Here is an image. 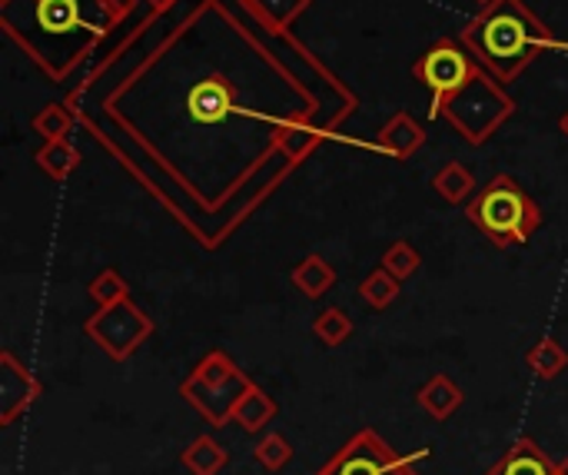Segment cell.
I'll return each mask as SVG.
<instances>
[{"instance_id":"cell-20","label":"cell","mask_w":568,"mask_h":475,"mask_svg":"<svg viewBox=\"0 0 568 475\" xmlns=\"http://www.w3.org/2000/svg\"><path fill=\"white\" fill-rule=\"evenodd\" d=\"M526 366L539 376V380H556L568 370V350L552 340V336H542L529 353H526Z\"/></svg>"},{"instance_id":"cell-30","label":"cell","mask_w":568,"mask_h":475,"mask_svg":"<svg viewBox=\"0 0 568 475\" xmlns=\"http://www.w3.org/2000/svg\"><path fill=\"white\" fill-rule=\"evenodd\" d=\"M146 3L153 7V13H160V10H163V7H170L173 0H146Z\"/></svg>"},{"instance_id":"cell-9","label":"cell","mask_w":568,"mask_h":475,"mask_svg":"<svg viewBox=\"0 0 568 475\" xmlns=\"http://www.w3.org/2000/svg\"><path fill=\"white\" fill-rule=\"evenodd\" d=\"M236 87L223 77V73H210L203 77L190 93H186V113L203 123V127H213V123H223L230 113H236Z\"/></svg>"},{"instance_id":"cell-33","label":"cell","mask_w":568,"mask_h":475,"mask_svg":"<svg viewBox=\"0 0 568 475\" xmlns=\"http://www.w3.org/2000/svg\"><path fill=\"white\" fill-rule=\"evenodd\" d=\"M562 475H568V463H562Z\"/></svg>"},{"instance_id":"cell-5","label":"cell","mask_w":568,"mask_h":475,"mask_svg":"<svg viewBox=\"0 0 568 475\" xmlns=\"http://www.w3.org/2000/svg\"><path fill=\"white\" fill-rule=\"evenodd\" d=\"M476 70H479V60L466 50L463 40H453V37H439L419 53V60L413 63V77L419 87L433 93V107H429L433 120L443 117L446 103L473 80Z\"/></svg>"},{"instance_id":"cell-28","label":"cell","mask_w":568,"mask_h":475,"mask_svg":"<svg viewBox=\"0 0 568 475\" xmlns=\"http://www.w3.org/2000/svg\"><path fill=\"white\" fill-rule=\"evenodd\" d=\"M140 0H100V13H103V23L106 27H116L120 20H126L133 13Z\"/></svg>"},{"instance_id":"cell-16","label":"cell","mask_w":568,"mask_h":475,"mask_svg":"<svg viewBox=\"0 0 568 475\" xmlns=\"http://www.w3.org/2000/svg\"><path fill=\"white\" fill-rule=\"evenodd\" d=\"M276 416V400L270 393H263L256 383L243 393V400L233 410V423H240L246 433H260L263 426H270Z\"/></svg>"},{"instance_id":"cell-31","label":"cell","mask_w":568,"mask_h":475,"mask_svg":"<svg viewBox=\"0 0 568 475\" xmlns=\"http://www.w3.org/2000/svg\"><path fill=\"white\" fill-rule=\"evenodd\" d=\"M559 130H562V133H566V137H568V110H566V113H562V117H559Z\"/></svg>"},{"instance_id":"cell-12","label":"cell","mask_w":568,"mask_h":475,"mask_svg":"<svg viewBox=\"0 0 568 475\" xmlns=\"http://www.w3.org/2000/svg\"><path fill=\"white\" fill-rule=\"evenodd\" d=\"M416 403H419V410H426L433 420L446 423L453 413H459V410H463L466 393H463V390H459V383H453L446 373H436V376H433V380H426V386L416 393Z\"/></svg>"},{"instance_id":"cell-19","label":"cell","mask_w":568,"mask_h":475,"mask_svg":"<svg viewBox=\"0 0 568 475\" xmlns=\"http://www.w3.org/2000/svg\"><path fill=\"white\" fill-rule=\"evenodd\" d=\"M313 0H246V7L256 13V20L270 30V33H286V27L310 10Z\"/></svg>"},{"instance_id":"cell-10","label":"cell","mask_w":568,"mask_h":475,"mask_svg":"<svg viewBox=\"0 0 568 475\" xmlns=\"http://www.w3.org/2000/svg\"><path fill=\"white\" fill-rule=\"evenodd\" d=\"M423 146H426V130H423L406 110L393 113V117L379 127L376 143H373V150H379V153H386V156H393V160H399V163L409 160V156H416Z\"/></svg>"},{"instance_id":"cell-11","label":"cell","mask_w":568,"mask_h":475,"mask_svg":"<svg viewBox=\"0 0 568 475\" xmlns=\"http://www.w3.org/2000/svg\"><path fill=\"white\" fill-rule=\"evenodd\" d=\"M486 475H562V466L552 463L532 439H519Z\"/></svg>"},{"instance_id":"cell-4","label":"cell","mask_w":568,"mask_h":475,"mask_svg":"<svg viewBox=\"0 0 568 475\" xmlns=\"http://www.w3.org/2000/svg\"><path fill=\"white\" fill-rule=\"evenodd\" d=\"M513 113H516V100L506 93V83H499L483 63L473 73V80L443 110V117L456 127V133L469 146L489 143Z\"/></svg>"},{"instance_id":"cell-29","label":"cell","mask_w":568,"mask_h":475,"mask_svg":"<svg viewBox=\"0 0 568 475\" xmlns=\"http://www.w3.org/2000/svg\"><path fill=\"white\" fill-rule=\"evenodd\" d=\"M419 459H429V449H416V453H409V456H406V463H403V466H399L393 475H416L413 473V466H416Z\"/></svg>"},{"instance_id":"cell-21","label":"cell","mask_w":568,"mask_h":475,"mask_svg":"<svg viewBox=\"0 0 568 475\" xmlns=\"http://www.w3.org/2000/svg\"><path fill=\"white\" fill-rule=\"evenodd\" d=\"M73 120H77V113H73L67 103H47V107H40V110L33 113L30 130L40 133L43 140H60V137H70Z\"/></svg>"},{"instance_id":"cell-6","label":"cell","mask_w":568,"mask_h":475,"mask_svg":"<svg viewBox=\"0 0 568 475\" xmlns=\"http://www.w3.org/2000/svg\"><path fill=\"white\" fill-rule=\"evenodd\" d=\"M83 333L113 360V363H123L133 356V350L153 336V320L126 296L113 306H100L87 323H83Z\"/></svg>"},{"instance_id":"cell-17","label":"cell","mask_w":568,"mask_h":475,"mask_svg":"<svg viewBox=\"0 0 568 475\" xmlns=\"http://www.w3.org/2000/svg\"><path fill=\"white\" fill-rule=\"evenodd\" d=\"M433 190H436L446 203L459 206V203H466V200L476 193V176L469 173V166H466V163L453 160V163H446V166H439V170H436V176H433Z\"/></svg>"},{"instance_id":"cell-22","label":"cell","mask_w":568,"mask_h":475,"mask_svg":"<svg viewBox=\"0 0 568 475\" xmlns=\"http://www.w3.org/2000/svg\"><path fill=\"white\" fill-rule=\"evenodd\" d=\"M399 283L403 280H396L389 270H373L363 283H359V300L369 306V310H386V306H393L396 303V296H399Z\"/></svg>"},{"instance_id":"cell-25","label":"cell","mask_w":568,"mask_h":475,"mask_svg":"<svg viewBox=\"0 0 568 475\" xmlns=\"http://www.w3.org/2000/svg\"><path fill=\"white\" fill-rule=\"evenodd\" d=\"M419 250L409 243V240H396V243H389L386 246V253H383V260H379V266L383 270H389L396 280H409L416 270H419Z\"/></svg>"},{"instance_id":"cell-13","label":"cell","mask_w":568,"mask_h":475,"mask_svg":"<svg viewBox=\"0 0 568 475\" xmlns=\"http://www.w3.org/2000/svg\"><path fill=\"white\" fill-rule=\"evenodd\" d=\"M290 280H293V286H296L306 300H320V296H326V293L336 286V270H333L320 253H310V256H303V260L293 266Z\"/></svg>"},{"instance_id":"cell-24","label":"cell","mask_w":568,"mask_h":475,"mask_svg":"<svg viewBox=\"0 0 568 475\" xmlns=\"http://www.w3.org/2000/svg\"><path fill=\"white\" fill-rule=\"evenodd\" d=\"M87 293H90V300H93L97 306H113V303H120V300L130 296V286H126V280L120 276V270L106 266L103 273H97V276L90 280Z\"/></svg>"},{"instance_id":"cell-27","label":"cell","mask_w":568,"mask_h":475,"mask_svg":"<svg viewBox=\"0 0 568 475\" xmlns=\"http://www.w3.org/2000/svg\"><path fill=\"white\" fill-rule=\"evenodd\" d=\"M236 373H240V366H236L223 350H213V353H206V356L193 366L190 376H196V380H203V383H226V380L236 376Z\"/></svg>"},{"instance_id":"cell-15","label":"cell","mask_w":568,"mask_h":475,"mask_svg":"<svg viewBox=\"0 0 568 475\" xmlns=\"http://www.w3.org/2000/svg\"><path fill=\"white\" fill-rule=\"evenodd\" d=\"M33 160H37V166L50 176V180H57V183H63L77 166H80V150L70 143V137H60V140H43V146L33 153Z\"/></svg>"},{"instance_id":"cell-2","label":"cell","mask_w":568,"mask_h":475,"mask_svg":"<svg viewBox=\"0 0 568 475\" xmlns=\"http://www.w3.org/2000/svg\"><path fill=\"white\" fill-rule=\"evenodd\" d=\"M106 27H93L83 20L80 0H33V33L17 37V43L53 77L63 80L77 60L70 53V47H63L67 40L87 57V50L100 40Z\"/></svg>"},{"instance_id":"cell-23","label":"cell","mask_w":568,"mask_h":475,"mask_svg":"<svg viewBox=\"0 0 568 475\" xmlns=\"http://www.w3.org/2000/svg\"><path fill=\"white\" fill-rule=\"evenodd\" d=\"M353 320H349V313L346 310H339V306H326L316 320H313V333H316V340L323 343V346H329V350H336V346H343L349 336H353Z\"/></svg>"},{"instance_id":"cell-32","label":"cell","mask_w":568,"mask_h":475,"mask_svg":"<svg viewBox=\"0 0 568 475\" xmlns=\"http://www.w3.org/2000/svg\"><path fill=\"white\" fill-rule=\"evenodd\" d=\"M476 3H479V7H486V3H493V0H476Z\"/></svg>"},{"instance_id":"cell-26","label":"cell","mask_w":568,"mask_h":475,"mask_svg":"<svg viewBox=\"0 0 568 475\" xmlns=\"http://www.w3.org/2000/svg\"><path fill=\"white\" fill-rule=\"evenodd\" d=\"M256 463L266 469V473H280L290 459H293V446L280 436V433H266V439L256 443Z\"/></svg>"},{"instance_id":"cell-7","label":"cell","mask_w":568,"mask_h":475,"mask_svg":"<svg viewBox=\"0 0 568 475\" xmlns=\"http://www.w3.org/2000/svg\"><path fill=\"white\" fill-rule=\"evenodd\" d=\"M253 386V380L240 370L236 376H230L226 383H203L196 376H186L180 383V396L196 410L203 413V420H210L213 426H226L233 420V410L236 403L243 400V393Z\"/></svg>"},{"instance_id":"cell-1","label":"cell","mask_w":568,"mask_h":475,"mask_svg":"<svg viewBox=\"0 0 568 475\" xmlns=\"http://www.w3.org/2000/svg\"><path fill=\"white\" fill-rule=\"evenodd\" d=\"M459 40L466 50L499 80L516 83L546 50L562 47L542 17H536L523 0H493L463 27Z\"/></svg>"},{"instance_id":"cell-8","label":"cell","mask_w":568,"mask_h":475,"mask_svg":"<svg viewBox=\"0 0 568 475\" xmlns=\"http://www.w3.org/2000/svg\"><path fill=\"white\" fill-rule=\"evenodd\" d=\"M40 400V383L30 370L17 363L13 353H0V426H10L20 413H27Z\"/></svg>"},{"instance_id":"cell-18","label":"cell","mask_w":568,"mask_h":475,"mask_svg":"<svg viewBox=\"0 0 568 475\" xmlns=\"http://www.w3.org/2000/svg\"><path fill=\"white\" fill-rule=\"evenodd\" d=\"M226 449L213 439V436H196L190 446H186V453L180 456V463H183V469L190 475H220L223 473V466H226Z\"/></svg>"},{"instance_id":"cell-14","label":"cell","mask_w":568,"mask_h":475,"mask_svg":"<svg viewBox=\"0 0 568 475\" xmlns=\"http://www.w3.org/2000/svg\"><path fill=\"white\" fill-rule=\"evenodd\" d=\"M323 140H326L323 130H313V127H306L300 120H280V123H273V150H283L293 163L303 160Z\"/></svg>"},{"instance_id":"cell-3","label":"cell","mask_w":568,"mask_h":475,"mask_svg":"<svg viewBox=\"0 0 568 475\" xmlns=\"http://www.w3.org/2000/svg\"><path fill=\"white\" fill-rule=\"evenodd\" d=\"M466 220L506 250L532 240L542 226V210L513 176H496L466 203Z\"/></svg>"}]
</instances>
